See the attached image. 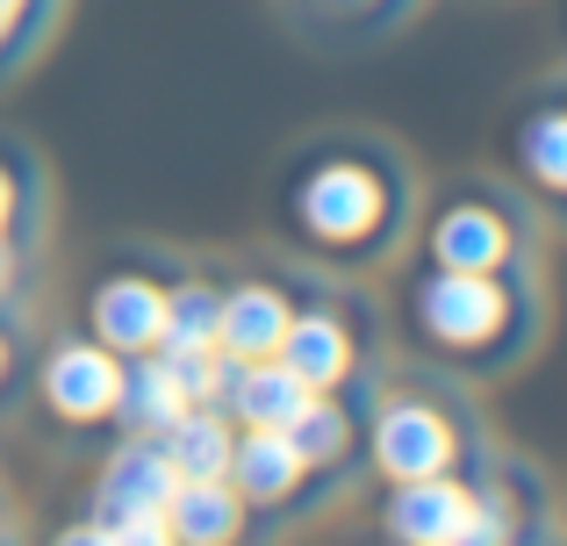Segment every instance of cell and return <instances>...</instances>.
<instances>
[{
	"instance_id": "1",
	"label": "cell",
	"mask_w": 567,
	"mask_h": 546,
	"mask_svg": "<svg viewBox=\"0 0 567 546\" xmlns=\"http://www.w3.org/2000/svg\"><path fill=\"white\" fill-rule=\"evenodd\" d=\"M173 461L166 446H123L101 475V533L109 539H130V546H152L166 539V496H173Z\"/></svg>"
},
{
	"instance_id": "2",
	"label": "cell",
	"mask_w": 567,
	"mask_h": 546,
	"mask_svg": "<svg viewBox=\"0 0 567 546\" xmlns=\"http://www.w3.org/2000/svg\"><path fill=\"white\" fill-rule=\"evenodd\" d=\"M388 533L410 546H453V539H496V511H482L467 490H453L445 475H410L388 504Z\"/></svg>"
},
{
	"instance_id": "3",
	"label": "cell",
	"mask_w": 567,
	"mask_h": 546,
	"mask_svg": "<svg viewBox=\"0 0 567 546\" xmlns=\"http://www.w3.org/2000/svg\"><path fill=\"white\" fill-rule=\"evenodd\" d=\"M374 216H381V187H374V173H360V166H323L317 181L302 187V224L317 230V238L352 245V238L374 230Z\"/></svg>"
},
{
	"instance_id": "4",
	"label": "cell",
	"mask_w": 567,
	"mask_h": 546,
	"mask_svg": "<svg viewBox=\"0 0 567 546\" xmlns=\"http://www.w3.org/2000/svg\"><path fill=\"white\" fill-rule=\"evenodd\" d=\"M424 323L439 338H453V346H474V338H488L503 323V295H496V280H482V274H460V267H439V280L424 288Z\"/></svg>"
},
{
	"instance_id": "5",
	"label": "cell",
	"mask_w": 567,
	"mask_h": 546,
	"mask_svg": "<svg viewBox=\"0 0 567 546\" xmlns=\"http://www.w3.org/2000/svg\"><path fill=\"white\" fill-rule=\"evenodd\" d=\"M374 461H381V475H395V482L445 475V461H453V432H445V418H431L424 403H402V410H388V418H381Z\"/></svg>"
},
{
	"instance_id": "6",
	"label": "cell",
	"mask_w": 567,
	"mask_h": 546,
	"mask_svg": "<svg viewBox=\"0 0 567 546\" xmlns=\"http://www.w3.org/2000/svg\"><path fill=\"white\" fill-rule=\"evenodd\" d=\"M43 395H51L65 418H109L115 395H123V367L109 346H65L43 367Z\"/></svg>"
},
{
	"instance_id": "7",
	"label": "cell",
	"mask_w": 567,
	"mask_h": 546,
	"mask_svg": "<svg viewBox=\"0 0 567 546\" xmlns=\"http://www.w3.org/2000/svg\"><path fill=\"white\" fill-rule=\"evenodd\" d=\"M158 317H166V295H158L152 280H109V288L94 295V338L109 352H152Z\"/></svg>"
},
{
	"instance_id": "8",
	"label": "cell",
	"mask_w": 567,
	"mask_h": 546,
	"mask_svg": "<svg viewBox=\"0 0 567 546\" xmlns=\"http://www.w3.org/2000/svg\"><path fill=\"white\" fill-rule=\"evenodd\" d=\"M280 331H288V302L274 288H237L216 302V352H230V360H266Z\"/></svg>"
},
{
	"instance_id": "9",
	"label": "cell",
	"mask_w": 567,
	"mask_h": 546,
	"mask_svg": "<svg viewBox=\"0 0 567 546\" xmlns=\"http://www.w3.org/2000/svg\"><path fill=\"white\" fill-rule=\"evenodd\" d=\"M237 533V490L223 475H181L166 496V539H230Z\"/></svg>"
},
{
	"instance_id": "10",
	"label": "cell",
	"mask_w": 567,
	"mask_h": 546,
	"mask_svg": "<svg viewBox=\"0 0 567 546\" xmlns=\"http://www.w3.org/2000/svg\"><path fill=\"white\" fill-rule=\"evenodd\" d=\"M309 381H295L288 367L266 352V360H251L245 374H230V403H237V418L251 424V432H288V418L309 403Z\"/></svg>"
},
{
	"instance_id": "11",
	"label": "cell",
	"mask_w": 567,
	"mask_h": 546,
	"mask_svg": "<svg viewBox=\"0 0 567 546\" xmlns=\"http://www.w3.org/2000/svg\"><path fill=\"white\" fill-rule=\"evenodd\" d=\"M230 490L251 496V504H274V496L295 490V475H302V453L288 446V432H251L245 446H230Z\"/></svg>"
},
{
	"instance_id": "12",
	"label": "cell",
	"mask_w": 567,
	"mask_h": 546,
	"mask_svg": "<svg viewBox=\"0 0 567 546\" xmlns=\"http://www.w3.org/2000/svg\"><path fill=\"white\" fill-rule=\"evenodd\" d=\"M280 367H288L295 381H309V389H331L338 374L352 367V346L346 331H338L331 317H288V331H280Z\"/></svg>"
},
{
	"instance_id": "13",
	"label": "cell",
	"mask_w": 567,
	"mask_h": 546,
	"mask_svg": "<svg viewBox=\"0 0 567 546\" xmlns=\"http://www.w3.org/2000/svg\"><path fill=\"white\" fill-rule=\"evenodd\" d=\"M158 446H166L173 475H223V467H230V432H223L216 410H202V403H187L181 418L158 432Z\"/></svg>"
},
{
	"instance_id": "14",
	"label": "cell",
	"mask_w": 567,
	"mask_h": 546,
	"mask_svg": "<svg viewBox=\"0 0 567 546\" xmlns=\"http://www.w3.org/2000/svg\"><path fill=\"white\" fill-rule=\"evenodd\" d=\"M439 267H460V274H488L503 259V224L488 209H453L439 224Z\"/></svg>"
},
{
	"instance_id": "15",
	"label": "cell",
	"mask_w": 567,
	"mask_h": 546,
	"mask_svg": "<svg viewBox=\"0 0 567 546\" xmlns=\"http://www.w3.org/2000/svg\"><path fill=\"white\" fill-rule=\"evenodd\" d=\"M115 410H123L130 424H144V432H166V424H173V418L187 410V395L173 389V374H166V367L152 360V367H137V374L123 381V395H115Z\"/></svg>"
},
{
	"instance_id": "16",
	"label": "cell",
	"mask_w": 567,
	"mask_h": 546,
	"mask_svg": "<svg viewBox=\"0 0 567 546\" xmlns=\"http://www.w3.org/2000/svg\"><path fill=\"white\" fill-rule=\"evenodd\" d=\"M158 346H216V295H208V288H181V295H166V317H158Z\"/></svg>"
},
{
	"instance_id": "17",
	"label": "cell",
	"mask_w": 567,
	"mask_h": 546,
	"mask_svg": "<svg viewBox=\"0 0 567 546\" xmlns=\"http://www.w3.org/2000/svg\"><path fill=\"white\" fill-rule=\"evenodd\" d=\"M288 446L302 453V467L309 461H331V453H346V418H338L323 395H309V403L288 418Z\"/></svg>"
},
{
	"instance_id": "18",
	"label": "cell",
	"mask_w": 567,
	"mask_h": 546,
	"mask_svg": "<svg viewBox=\"0 0 567 546\" xmlns=\"http://www.w3.org/2000/svg\"><path fill=\"white\" fill-rule=\"evenodd\" d=\"M525 166H532V181L567 187V115H539L525 130Z\"/></svg>"
},
{
	"instance_id": "19",
	"label": "cell",
	"mask_w": 567,
	"mask_h": 546,
	"mask_svg": "<svg viewBox=\"0 0 567 546\" xmlns=\"http://www.w3.org/2000/svg\"><path fill=\"white\" fill-rule=\"evenodd\" d=\"M22 8H29V0H0V37L14 29V14H22Z\"/></svg>"
},
{
	"instance_id": "20",
	"label": "cell",
	"mask_w": 567,
	"mask_h": 546,
	"mask_svg": "<svg viewBox=\"0 0 567 546\" xmlns=\"http://www.w3.org/2000/svg\"><path fill=\"white\" fill-rule=\"evenodd\" d=\"M8 209H14V187H8V173H0V224H8Z\"/></svg>"
},
{
	"instance_id": "21",
	"label": "cell",
	"mask_w": 567,
	"mask_h": 546,
	"mask_svg": "<svg viewBox=\"0 0 567 546\" xmlns=\"http://www.w3.org/2000/svg\"><path fill=\"white\" fill-rule=\"evenodd\" d=\"M0 288H8V253H0Z\"/></svg>"
}]
</instances>
